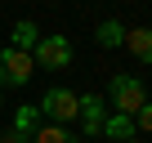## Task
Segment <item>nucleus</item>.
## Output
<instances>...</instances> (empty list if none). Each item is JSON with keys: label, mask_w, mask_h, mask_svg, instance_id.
<instances>
[{"label": "nucleus", "mask_w": 152, "mask_h": 143, "mask_svg": "<svg viewBox=\"0 0 152 143\" xmlns=\"http://www.w3.org/2000/svg\"><path fill=\"white\" fill-rule=\"evenodd\" d=\"M103 98H107V107H116L125 116H139V107L148 103V90H143L139 76H112V85H107Z\"/></svg>", "instance_id": "f257e3e1"}, {"label": "nucleus", "mask_w": 152, "mask_h": 143, "mask_svg": "<svg viewBox=\"0 0 152 143\" xmlns=\"http://www.w3.org/2000/svg\"><path fill=\"white\" fill-rule=\"evenodd\" d=\"M31 76H36V58L27 49H14V45L0 49V85H18L23 90Z\"/></svg>", "instance_id": "f03ea898"}, {"label": "nucleus", "mask_w": 152, "mask_h": 143, "mask_svg": "<svg viewBox=\"0 0 152 143\" xmlns=\"http://www.w3.org/2000/svg\"><path fill=\"white\" fill-rule=\"evenodd\" d=\"M72 40L67 36H40L36 40V49H31V58H36V67L40 72H63L67 63H72Z\"/></svg>", "instance_id": "7ed1b4c3"}, {"label": "nucleus", "mask_w": 152, "mask_h": 143, "mask_svg": "<svg viewBox=\"0 0 152 143\" xmlns=\"http://www.w3.org/2000/svg\"><path fill=\"white\" fill-rule=\"evenodd\" d=\"M36 107H40V116H49V125H67V121H76V94H72L67 85H49L45 98H40Z\"/></svg>", "instance_id": "20e7f679"}, {"label": "nucleus", "mask_w": 152, "mask_h": 143, "mask_svg": "<svg viewBox=\"0 0 152 143\" xmlns=\"http://www.w3.org/2000/svg\"><path fill=\"white\" fill-rule=\"evenodd\" d=\"M76 121H81V130L94 139L107 121V98L103 94H76Z\"/></svg>", "instance_id": "39448f33"}, {"label": "nucleus", "mask_w": 152, "mask_h": 143, "mask_svg": "<svg viewBox=\"0 0 152 143\" xmlns=\"http://www.w3.org/2000/svg\"><path fill=\"white\" fill-rule=\"evenodd\" d=\"M125 49L139 63H152V27H125Z\"/></svg>", "instance_id": "423d86ee"}, {"label": "nucleus", "mask_w": 152, "mask_h": 143, "mask_svg": "<svg viewBox=\"0 0 152 143\" xmlns=\"http://www.w3.org/2000/svg\"><path fill=\"white\" fill-rule=\"evenodd\" d=\"M14 134H23V139H31L36 130H40V107L36 103H23V107H14V125H9Z\"/></svg>", "instance_id": "0eeeda50"}, {"label": "nucleus", "mask_w": 152, "mask_h": 143, "mask_svg": "<svg viewBox=\"0 0 152 143\" xmlns=\"http://www.w3.org/2000/svg\"><path fill=\"white\" fill-rule=\"evenodd\" d=\"M99 134H107L112 143H125V139H134V116H125V112H107V121H103Z\"/></svg>", "instance_id": "6e6552de"}, {"label": "nucleus", "mask_w": 152, "mask_h": 143, "mask_svg": "<svg viewBox=\"0 0 152 143\" xmlns=\"http://www.w3.org/2000/svg\"><path fill=\"white\" fill-rule=\"evenodd\" d=\"M9 40H14V49H27V54H31V49H36V40H40V31H36V23H31V18H18V27H14V36H9Z\"/></svg>", "instance_id": "1a4fd4ad"}, {"label": "nucleus", "mask_w": 152, "mask_h": 143, "mask_svg": "<svg viewBox=\"0 0 152 143\" xmlns=\"http://www.w3.org/2000/svg\"><path fill=\"white\" fill-rule=\"evenodd\" d=\"M94 36H99V45H103V49H121V45H125V27H121L116 18L99 23V31H94Z\"/></svg>", "instance_id": "9d476101"}, {"label": "nucleus", "mask_w": 152, "mask_h": 143, "mask_svg": "<svg viewBox=\"0 0 152 143\" xmlns=\"http://www.w3.org/2000/svg\"><path fill=\"white\" fill-rule=\"evenodd\" d=\"M31 143H81L67 125H40L36 134H31Z\"/></svg>", "instance_id": "9b49d317"}, {"label": "nucleus", "mask_w": 152, "mask_h": 143, "mask_svg": "<svg viewBox=\"0 0 152 143\" xmlns=\"http://www.w3.org/2000/svg\"><path fill=\"white\" fill-rule=\"evenodd\" d=\"M134 130H143V134H152V98L139 107V116H134Z\"/></svg>", "instance_id": "f8f14e48"}, {"label": "nucleus", "mask_w": 152, "mask_h": 143, "mask_svg": "<svg viewBox=\"0 0 152 143\" xmlns=\"http://www.w3.org/2000/svg\"><path fill=\"white\" fill-rule=\"evenodd\" d=\"M0 143H31V139H23V134H14V130H5V134H0Z\"/></svg>", "instance_id": "ddd939ff"}, {"label": "nucleus", "mask_w": 152, "mask_h": 143, "mask_svg": "<svg viewBox=\"0 0 152 143\" xmlns=\"http://www.w3.org/2000/svg\"><path fill=\"white\" fill-rule=\"evenodd\" d=\"M125 143H143V139H125Z\"/></svg>", "instance_id": "4468645a"}]
</instances>
